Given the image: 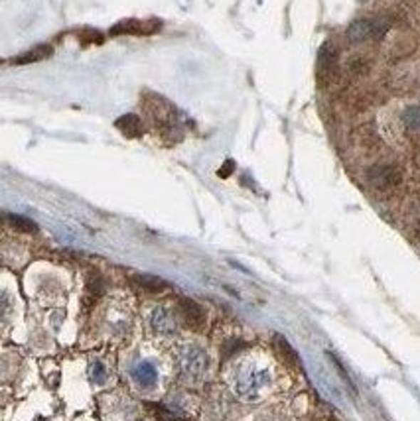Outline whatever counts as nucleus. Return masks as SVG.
Segmentation results:
<instances>
[{"instance_id":"f257e3e1","label":"nucleus","mask_w":420,"mask_h":421,"mask_svg":"<svg viewBox=\"0 0 420 421\" xmlns=\"http://www.w3.org/2000/svg\"><path fill=\"white\" fill-rule=\"evenodd\" d=\"M273 382V372L258 363H243L233 374V390L245 402H255Z\"/></svg>"},{"instance_id":"f03ea898","label":"nucleus","mask_w":420,"mask_h":421,"mask_svg":"<svg viewBox=\"0 0 420 421\" xmlns=\"http://www.w3.org/2000/svg\"><path fill=\"white\" fill-rule=\"evenodd\" d=\"M178 371L188 384H197L206 378L207 371H209V356L201 346H184L178 353Z\"/></svg>"},{"instance_id":"7ed1b4c3","label":"nucleus","mask_w":420,"mask_h":421,"mask_svg":"<svg viewBox=\"0 0 420 421\" xmlns=\"http://www.w3.org/2000/svg\"><path fill=\"white\" fill-rule=\"evenodd\" d=\"M389 20L387 18H371V20H357L347 28V40L352 43L367 42V40H379L389 32Z\"/></svg>"},{"instance_id":"20e7f679","label":"nucleus","mask_w":420,"mask_h":421,"mask_svg":"<svg viewBox=\"0 0 420 421\" xmlns=\"http://www.w3.org/2000/svg\"><path fill=\"white\" fill-rule=\"evenodd\" d=\"M367 179L375 189L387 191V189H393L397 183H401V171L394 168V166L381 164V166H373V168L369 169Z\"/></svg>"},{"instance_id":"39448f33","label":"nucleus","mask_w":420,"mask_h":421,"mask_svg":"<svg viewBox=\"0 0 420 421\" xmlns=\"http://www.w3.org/2000/svg\"><path fill=\"white\" fill-rule=\"evenodd\" d=\"M148 325L150 329L158 333V335H172L176 331V317L172 315L170 309H166L162 305H158L152 309L150 317H148Z\"/></svg>"},{"instance_id":"423d86ee","label":"nucleus","mask_w":420,"mask_h":421,"mask_svg":"<svg viewBox=\"0 0 420 421\" xmlns=\"http://www.w3.org/2000/svg\"><path fill=\"white\" fill-rule=\"evenodd\" d=\"M160 28V22L156 20H150V22H142V20H122L117 26H112L111 34L120 36V34H129V36H140V34H154Z\"/></svg>"},{"instance_id":"0eeeda50","label":"nucleus","mask_w":420,"mask_h":421,"mask_svg":"<svg viewBox=\"0 0 420 421\" xmlns=\"http://www.w3.org/2000/svg\"><path fill=\"white\" fill-rule=\"evenodd\" d=\"M130 376L140 388H152L158 382V371L152 363L140 361L130 368Z\"/></svg>"},{"instance_id":"6e6552de","label":"nucleus","mask_w":420,"mask_h":421,"mask_svg":"<svg viewBox=\"0 0 420 421\" xmlns=\"http://www.w3.org/2000/svg\"><path fill=\"white\" fill-rule=\"evenodd\" d=\"M180 313L184 315V319H186V323H188V327L191 329H199L204 323H206V313H204V309H201L194 299L182 297Z\"/></svg>"},{"instance_id":"1a4fd4ad","label":"nucleus","mask_w":420,"mask_h":421,"mask_svg":"<svg viewBox=\"0 0 420 421\" xmlns=\"http://www.w3.org/2000/svg\"><path fill=\"white\" fill-rule=\"evenodd\" d=\"M50 55H52V46H36L32 50L24 51V53L10 59V63L12 65H30V63H38L42 59L50 58Z\"/></svg>"},{"instance_id":"9d476101","label":"nucleus","mask_w":420,"mask_h":421,"mask_svg":"<svg viewBox=\"0 0 420 421\" xmlns=\"http://www.w3.org/2000/svg\"><path fill=\"white\" fill-rule=\"evenodd\" d=\"M335 63H337V51H335L334 43H324L320 53H317V68H320V71L327 73L335 68Z\"/></svg>"},{"instance_id":"9b49d317","label":"nucleus","mask_w":420,"mask_h":421,"mask_svg":"<svg viewBox=\"0 0 420 421\" xmlns=\"http://www.w3.org/2000/svg\"><path fill=\"white\" fill-rule=\"evenodd\" d=\"M117 128H119L125 136H129V138H137V136L142 134V122H140V118L135 117V114L120 117L119 120H117Z\"/></svg>"},{"instance_id":"f8f14e48","label":"nucleus","mask_w":420,"mask_h":421,"mask_svg":"<svg viewBox=\"0 0 420 421\" xmlns=\"http://www.w3.org/2000/svg\"><path fill=\"white\" fill-rule=\"evenodd\" d=\"M403 120L404 128L409 130V132H420V107L419 105H411V107H406L403 112Z\"/></svg>"},{"instance_id":"ddd939ff","label":"nucleus","mask_w":420,"mask_h":421,"mask_svg":"<svg viewBox=\"0 0 420 421\" xmlns=\"http://www.w3.org/2000/svg\"><path fill=\"white\" fill-rule=\"evenodd\" d=\"M135 282H137L138 286L142 287L145 292H150V294H158V292H162V289L168 287L166 282H162L160 278H154V276H137Z\"/></svg>"},{"instance_id":"4468645a","label":"nucleus","mask_w":420,"mask_h":421,"mask_svg":"<svg viewBox=\"0 0 420 421\" xmlns=\"http://www.w3.org/2000/svg\"><path fill=\"white\" fill-rule=\"evenodd\" d=\"M9 223L16 230H22V233H36L38 230V227L32 220L26 219V217H20V215H9Z\"/></svg>"},{"instance_id":"2eb2a0df","label":"nucleus","mask_w":420,"mask_h":421,"mask_svg":"<svg viewBox=\"0 0 420 421\" xmlns=\"http://www.w3.org/2000/svg\"><path fill=\"white\" fill-rule=\"evenodd\" d=\"M91 380L95 384H105L107 382V368L101 363H95L91 366Z\"/></svg>"},{"instance_id":"dca6fc26","label":"nucleus","mask_w":420,"mask_h":421,"mask_svg":"<svg viewBox=\"0 0 420 421\" xmlns=\"http://www.w3.org/2000/svg\"><path fill=\"white\" fill-rule=\"evenodd\" d=\"M258 421H280V420H276V417H263V420H258Z\"/></svg>"}]
</instances>
